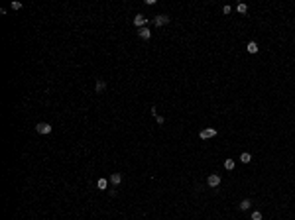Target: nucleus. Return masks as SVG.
I'll return each mask as SVG.
<instances>
[{
	"label": "nucleus",
	"mask_w": 295,
	"mask_h": 220,
	"mask_svg": "<svg viewBox=\"0 0 295 220\" xmlns=\"http://www.w3.org/2000/svg\"><path fill=\"white\" fill-rule=\"evenodd\" d=\"M207 185H209L211 189H216L220 185V175L218 173H211V175H209V179H207Z\"/></svg>",
	"instance_id": "nucleus-1"
},
{
	"label": "nucleus",
	"mask_w": 295,
	"mask_h": 220,
	"mask_svg": "<svg viewBox=\"0 0 295 220\" xmlns=\"http://www.w3.org/2000/svg\"><path fill=\"white\" fill-rule=\"evenodd\" d=\"M36 132L42 134V136H47V134H51V126L45 124V122H39V124H36Z\"/></svg>",
	"instance_id": "nucleus-2"
},
{
	"label": "nucleus",
	"mask_w": 295,
	"mask_h": 220,
	"mask_svg": "<svg viewBox=\"0 0 295 220\" xmlns=\"http://www.w3.org/2000/svg\"><path fill=\"white\" fill-rule=\"evenodd\" d=\"M165 24H169V16H165V14H158V16H154V26L161 28V26H165Z\"/></svg>",
	"instance_id": "nucleus-3"
},
{
	"label": "nucleus",
	"mask_w": 295,
	"mask_h": 220,
	"mask_svg": "<svg viewBox=\"0 0 295 220\" xmlns=\"http://www.w3.org/2000/svg\"><path fill=\"white\" fill-rule=\"evenodd\" d=\"M201 140H209V138H215L216 136V130L215 128H205V130H201Z\"/></svg>",
	"instance_id": "nucleus-4"
},
{
	"label": "nucleus",
	"mask_w": 295,
	"mask_h": 220,
	"mask_svg": "<svg viewBox=\"0 0 295 220\" xmlns=\"http://www.w3.org/2000/svg\"><path fill=\"white\" fill-rule=\"evenodd\" d=\"M134 26H136L138 30H140V28H144V26H148V18H146V16H142V14L134 16Z\"/></svg>",
	"instance_id": "nucleus-5"
},
{
	"label": "nucleus",
	"mask_w": 295,
	"mask_h": 220,
	"mask_svg": "<svg viewBox=\"0 0 295 220\" xmlns=\"http://www.w3.org/2000/svg\"><path fill=\"white\" fill-rule=\"evenodd\" d=\"M138 36H140L142 39H150V38H152V30L148 28V26H144V28L138 30Z\"/></svg>",
	"instance_id": "nucleus-6"
},
{
	"label": "nucleus",
	"mask_w": 295,
	"mask_h": 220,
	"mask_svg": "<svg viewBox=\"0 0 295 220\" xmlns=\"http://www.w3.org/2000/svg\"><path fill=\"white\" fill-rule=\"evenodd\" d=\"M104 89H106V81H104V79H98V81H97V87H94V90H97V93H103Z\"/></svg>",
	"instance_id": "nucleus-7"
},
{
	"label": "nucleus",
	"mask_w": 295,
	"mask_h": 220,
	"mask_svg": "<svg viewBox=\"0 0 295 220\" xmlns=\"http://www.w3.org/2000/svg\"><path fill=\"white\" fill-rule=\"evenodd\" d=\"M110 183H112V185H120L122 183V175L120 173H112L110 175Z\"/></svg>",
	"instance_id": "nucleus-8"
},
{
	"label": "nucleus",
	"mask_w": 295,
	"mask_h": 220,
	"mask_svg": "<svg viewBox=\"0 0 295 220\" xmlns=\"http://www.w3.org/2000/svg\"><path fill=\"white\" fill-rule=\"evenodd\" d=\"M246 49H248V53H258V43L256 41H248Z\"/></svg>",
	"instance_id": "nucleus-9"
},
{
	"label": "nucleus",
	"mask_w": 295,
	"mask_h": 220,
	"mask_svg": "<svg viewBox=\"0 0 295 220\" xmlns=\"http://www.w3.org/2000/svg\"><path fill=\"white\" fill-rule=\"evenodd\" d=\"M240 161H242V163H250V161H252V155H250L248 151H244V153H240Z\"/></svg>",
	"instance_id": "nucleus-10"
},
{
	"label": "nucleus",
	"mask_w": 295,
	"mask_h": 220,
	"mask_svg": "<svg viewBox=\"0 0 295 220\" xmlns=\"http://www.w3.org/2000/svg\"><path fill=\"white\" fill-rule=\"evenodd\" d=\"M250 206H252V202H250L248 199H244V201H242V202L238 204V208H240V210H248Z\"/></svg>",
	"instance_id": "nucleus-11"
},
{
	"label": "nucleus",
	"mask_w": 295,
	"mask_h": 220,
	"mask_svg": "<svg viewBox=\"0 0 295 220\" xmlns=\"http://www.w3.org/2000/svg\"><path fill=\"white\" fill-rule=\"evenodd\" d=\"M234 167H236L234 159H224V169H228V171H232Z\"/></svg>",
	"instance_id": "nucleus-12"
},
{
	"label": "nucleus",
	"mask_w": 295,
	"mask_h": 220,
	"mask_svg": "<svg viewBox=\"0 0 295 220\" xmlns=\"http://www.w3.org/2000/svg\"><path fill=\"white\" fill-rule=\"evenodd\" d=\"M97 187L100 189V191H104V189H106V179H104V177H100V179L97 181Z\"/></svg>",
	"instance_id": "nucleus-13"
},
{
	"label": "nucleus",
	"mask_w": 295,
	"mask_h": 220,
	"mask_svg": "<svg viewBox=\"0 0 295 220\" xmlns=\"http://www.w3.org/2000/svg\"><path fill=\"white\" fill-rule=\"evenodd\" d=\"M236 10H238L240 14H246V12H248V6L244 4V2H240V4H238V6H236Z\"/></svg>",
	"instance_id": "nucleus-14"
},
{
	"label": "nucleus",
	"mask_w": 295,
	"mask_h": 220,
	"mask_svg": "<svg viewBox=\"0 0 295 220\" xmlns=\"http://www.w3.org/2000/svg\"><path fill=\"white\" fill-rule=\"evenodd\" d=\"M252 220H262V212H252Z\"/></svg>",
	"instance_id": "nucleus-15"
},
{
	"label": "nucleus",
	"mask_w": 295,
	"mask_h": 220,
	"mask_svg": "<svg viewBox=\"0 0 295 220\" xmlns=\"http://www.w3.org/2000/svg\"><path fill=\"white\" fill-rule=\"evenodd\" d=\"M20 8H22V2H18V0L12 2V10H20Z\"/></svg>",
	"instance_id": "nucleus-16"
},
{
	"label": "nucleus",
	"mask_w": 295,
	"mask_h": 220,
	"mask_svg": "<svg viewBox=\"0 0 295 220\" xmlns=\"http://www.w3.org/2000/svg\"><path fill=\"white\" fill-rule=\"evenodd\" d=\"M155 120H158V124H159V126H161V124H163V122H165V118H163V116H158V118H155Z\"/></svg>",
	"instance_id": "nucleus-17"
},
{
	"label": "nucleus",
	"mask_w": 295,
	"mask_h": 220,
	"mask_svg": "<svg viewBox=\"0 0 295 220\" xmlns=\"http://www.w3.org/2000/svg\"><path fill=\"white\" fill-rule=\"evenodd\" d=\"M222 12H224V14H230V12H232V8H230V6H224V8H222Z\"/></svg>",
	"instance_id": "nucleus-18"
}]
</instances>
